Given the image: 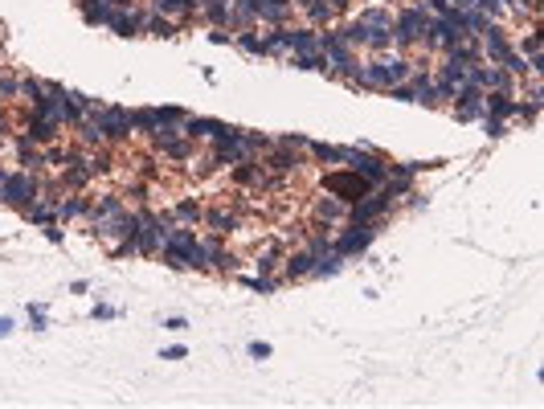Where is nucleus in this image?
Returning <instances> with one entry per match:
<instances>
[{
    "instance_id": "nucleus-1",
    "label": "nucleus",
    "mask_w": 544,
    "mask_h": 409,
    "mask_svg": "<svg viewBox=\"0 0 544 409\" xmlns=\"http://www.w3.org/2000/svg\"><path fill=\"white\" fill-rule=\"evenodd\" d=\"M324 188H328V196L344 201V205H352V201H361V196L373 193V184H368L361 172H352V168H331L328 176H324Z\"/></svg>"
},
{
    "instance_id": "nucleus-2",
    "label": "nucleus",
    "mask_w": 544,
    "mask_h": 409,
    "mask_svg": "<svg viewBox=\"0 0 544 409\" xmlns=\"http://www.w3.org/2000/svg\"><path fill=\"white\" fill-rule=\"evenodd\" d=\"M90 111V119H95V127H99L102 144H115V139H127L132 135V111H123V107H86Z\"/></svg>"
},
{
    "instance_id": "nucleus-3",
    "label": "nucleus",
    "mask_w": 544,
    "mask_h": 409,
    "mask_svg": "<svg viewBox=\"0 0 544 409\" xmlns=\"http://www.w3.org/2000/svg\"><path fill=\"white\" fill-rule=\"evenodd\" d=\"M37 196H41V184L37 176L25 168V172H9L4 184H0V201L4 205H13V209H25V205H33Z\"/></svg>"
},
{
    "instance_id": "nucleus-4",
    "label": "nucleus",
    "mask_w": 544,
    "mask_h": 409,
    "mask_svg": "<svg viewBox=\"0 0 544 409\" xmlns=\"http://www.w3.org/2000/svg\"><path fill=\"white\" fill-rule=\"evenodd\" d=\"M410 78V62L405 58H377L373 65H364L361 70V82L364 86H380V90H389L397 82Z\"/></svg>"
},
{
    "instance_id": "nucleus-5",
    "label": "nucleus",
    "mask_w": 544,
    "mask_h": 409,
    "mask_svg": "<svg viewBox=\"0 0 544 409\" xmlns=\"http://www.w3.org/2000/svg\"><path fill=\"white\" fill-rule=\"evenodd\" d=\"M344 168H352V172H361L373 188L377 184H385V176H389V164L380 160V156H373L364 144H356V147H348L344 152Z\"/></svg>"
},
{
    "instance_id": "nucleus-6",
    "label": "nucleus",
    "mask_w": 544,
    "mask_h": 409,
    "mask_svg": "<svg viewBox=\"0 0 544 409\" xmlns=\"http://www.w3.org/2000/svg\"><path fill=\"white\" fill-rule=\"evenodd\" d=\"M373 238H377V229L368 225V221H352V225L331 242V250H336L340 258H348V254H364V250L373 245Z\"/></svg>"
},
{
    "instance_id": "nucleus-7",
    "label": "nucleus",
    "mask_w": 544,
    "mask_h": 409,
    "mask_svg": "<svg viewBox=\"0 0 544 409\" xmlns=\"http://www.w3.org/2000/svg\"><path fill=\"white\" fill-rule=\"evenodd\" d=\"M426 25H430L426 9H405V13L397 16V25H393V41H401V46H413V41H422Z\"/></svg>"
},
{
    "instance_id": "nucleus-8",
    "label": "nucleus",
    "mask_w": 544,
    "mask_h": 409,
    "mask_svg": "<svg viewBox=\"0 0 544 409\" xmlns=\"http://www.w3.org/2000/svg\"><path fill=\"white\" fill-rule=\"evenodd\" d=\"M389 205H393L389 193H368V196H361V201H352L348 217H352V221H377V217L389 213Z\"/></svg>"
},
{
    "instance_id": "nucleus-9",
    "label": "nucleus",
    "mask_w": 544,
    "mask_h": 409,
    "mask_svg": "<svg viewBox=\"0 0 544 409\" xmlns=\"http://www.w3.org/2000/svg\"><path fill=\"white\" fill-rule=\"evenodd\" d=\"M483 49H487L491 65H508V58L516 53L511 41H508V33L499 29V25H487V29H483Z\"/></svg>"
},
{
    "instance_id": "nucleus-10",
    "label": "nucleus",
    "mask_w": 544,
    "mask_h": 409,
    "mask_svg": "<svg viewBox=\"0 0 544 409\" xmlns=\"http://www.w3.org/2000/svg\"><path fill=\"white\" fill-rule=\"evenodd\" d=\"M238 127H225L217 119H184V135H205V139H221V135H233Z\"/></svg>"
},
{
    "instance_id": "nucleus-11",
    "label": "nucleus",
    "mask_w": 544,
    "mask_h": 409,
    "mask_svg": "<svg viewBox=\"0 0 544 409\" xmlns=\"http://www.w3.org/2000/svg\"><path fill=\"white\" fill-rule=\"evenodd\" d=\"M279 152H270L262 160V168L266 172H279V176H287V172H299V156L291 152V147H282V144H274Z\"/></svg>"
},
{
    "instance_id": "nucleus-12",
    "label": "nucleus",
    "mask_w": 544,
    "mask_h": 409,
    "mask_svg": "<svg viewBox=\"0 0 544 409\" xmlns=\"http://www.w3.org/2000/svg\"><path fill=\"white\" fill-rule=\"evenodd\" d=\"M139 25H144V13H135V9H115L111 13V29L119 37H139Z\"/></svg>"
},
{
    "instance_id": "nucleus-13",
    "label": "nucleus",
    "mask_w": 544,
    "mask_h": 409,
    "mask_svg": "<svg viewBox=\"0 0 544 409\" xmlns=\"http://www.w3.org/2000/svg\"><path fill=\"white\" fill-rule=\"evenodd\" d=\"M287 49H295V53H319V33L315 29H287Z\"/></svg>"
},
{
    "instance_id": "nucleus-14",
    "label": "nucleus",
    "mask_w": 544,
    "mask_h": 409,
    "mask_svg": "<svg viewBox=\"0 0 544 409\" xmlns=\"http://www.w3.org/2000/svg\"><path fill=\"white\" fill-rule=\"evenodd\" d=\"M17 156L21 164H29V172H37L46 164V152H41V144H33V135H17Z\"/></svg>"
},
{
    "instance_id": "nucleus-15",
    "label": "nucleus",
    "mask_w": 544,
    "mask_h": 409,
    "mask_svg": "<svg viewBox=\"0 0 544 409\" xmlns=\"http://www.w3.org/2000/svg\"><path fill=\"white\" fill-rule=\"evenodd\" d=\"M25 217H29V221H37V225H50V221H58V201H33V205H25Z\"/></svg>"
},
{
    "instance_id": "nucleus-16",
    "label": "nucleus",
    "mask_w": 544,
    "mask_h": 409,
    "mask_svg": "<svg viewBox=\"0 0 544 409\" xmlns=\"http://www.w3.org/2000/svg\"><path fill=\"white\" fill-rule=\"evenodd\" d=\"M156 33V37H176V21L164 13H144V25H139V33Z\"/></svg>"
},
{
    "instance_id": "nucleus-17",
    "label": "nucleus",
    "mask_w": 544,
    "mask_h": 409,
    "mask_svg": "<svg viewBox=\"0 0 544 409\" xmlns=\"http://www.w3.org/2000/svg\"><path fill=\"white\" fill-rule=\"evenodd\" d=\"M111 4L107 0H82V16H86V25H111Z\"/></svg>"
},
{
    "instance_id": "nucleus-18",
    "label": "nucleus",
    "mask_w": 544,
    "mask_h": 409,
    "mask_svg": "<svg viewBox=\"0 0 544 409\" xmlns=\"http://www.w3.org/2000/svg\"><path fill=\"white\" fill-rule=\"evenodd\" d=\"M315 266V254L311 250H299V254H291L287 258V278H307Z\"/></svg>"
},
{
    "instance_id": "nucleus-19",
    "label": "nucleus",
    "mask_w": 544,
    "mask_h": 409,
    "mask_svg": "<svg viewBox=\"0 0 544 409\" xmlns=\"http://www.w3.org/2000/svg\"><path fill=\"white\" fill-rule=\"evenodd\" d=\"M413 102H422V107H434L438 102V90H434V82L426 78V74H413Z\"/></svg>"
},
{
    "instance_id": "nucleus-20",
    "label": "nucleus",
    "mask_w": 544,
    "mask_h": 409,
    "mask_svg": "<svg viewBox=\"0 0 544 409\" xmlns=\"http://www.w3.org/2000/svg\"><path fill=\"white\" fill-rule=\"evenodd\" d=\"M151 9H156V13H164V16H172V21H181V16H188L197 4H193V0H151Z\"/></svg>"
},
{
    "instance_id": "nucleus-21",
    "label": "nucleus",
    "mask_w": 544,
    "mask_h": 409,
    "mask_svg": "<svg viewBox=\"0 0 544 409\" xmlns=\"http://www.w3.org/2000/svg\"><path fill=\"white\" fill-rule=\"evenodd\" d=\"M172 217L184 221V225H197V221H205V209H201V201H176Z\"/></svg>"
},
{
    "instance_id": "nucleus-22",
    "label": "nucleus",
    "mask_w": 544,
    "mask_h": 409,
    "mask_svg": "<svg viewBox=\"0 0 544 409\" xmlns=\"http://www.w3.org/2000/svg\"><path fill=\"white\" fill-rule=\"evenodd\" d=\"M82 213H90V201H86V196L58 201V221H66V217H82Z\"/></svg>"
},
{
    "instance_id": "nucleus-23",
    "label": "nucleus",
    "mask_w": 544,
    "mask_h": 409,
    "mask_svg": "<svg viewBox=\"0 0 544 409\" xmlns=\"http://www.w3.org/2000/svg\"><path fill=\"white\" fill-rule=\"evenodd\" d=\"M311 147V156L319 164H344V152L348 147H331V144H307Z\"/></svg>"
},
{
    "instance_id": "nucleus-24",
    "label": "nucleus",
    "mask_w": 544,
    "mask_h": 409,
    "mask_svg": "<svg viewBox=\"0 0 544 409\" xmlns=\"http://www.w3.org/2000/svg\"><path fill=\"white\" fill-rule=\"evenodd\" d=\"M250 21H254V0H233L230 4V25L242 29V25H250Z\"/></svg>"
},
{
    "instance_id": "nucleus-25",
    "label": "nucleus",
    "mask_w": 544,
    "mask_h": 409,
    "mask_svg": "<svg viewBox=\"0 0 544 409\" xmlns=\"http://www.w3.org/2000/svg\"><path fill=\"white\" fill-rule=\"evenodd\" d=\"M344 201H336V196H328V201H319V205H315V217H324V221H340V217H344Z\"/></svg>"
},
{
    "instance_id": "nucleus-26",
    "label": "nucleus",
    "mask_w": 544,
    "mask_h": 409,
    "mask_svg": "<svg viewBox=\"0 0 544 409\" xmlns=\"http://www.w3.org/2000/svg\"><path fill=\"white\" fill-rule=\"evenodd\" d=\"M205 221L217 229V233H230V229H238V217L233 213H225V209H213V213H205Z\"/></svg>"
},
{
    "instance_id": "nucleus-27",
    "label": "nucleus",
    "mask_w": 544,
    "mask_h": 409,
    "mask_svg": "<svg viewBox=\"0 0 544 409\" xmlns=\"http://www.w3.org/2000/svg\"><path fill=\"white\" fill-rule=\"evenodd\" d=\"M201 9H205V16L217 21V25H221V21H230V4H225V0H205Z\"/></svg>"
},
{
    "instance_id": "nucleus-28",
    "label": "nucleus",
    "mask_w": 544,
    "mask_h": 409,
    "mask_svg": "<svg viewBox=\"0 0 544 409\" xmlns=\"http://www.w3.org/2000/svg\"><path fill=\"white\" fill-rule=\"evenodd\" d=\"M238 46L246 49V53H266V37H258V33H242Z\"/></svg>"
},
{
    "instance_id": "nucleus-29",
    "label": "nucleus",
    "mask_w": 544,
    "mask_h": 409,
    "mask_svg": "<svg viewBox=\"0 0 544 409\" xmlns=\"http://www.w3.org/2000/svg\"><path fill=\"white\" fill-rule=\"evenodd\" d=\"M274 266H279V245H270L262 258H258V270H262V275H266V270H274Z\"/></svg>"
},
{
    "instance_id": "nucleus-30",
    "label": "nucleus",
    "mask_w": 544,
    "mask_h": 409,
    "mask_svg": "<svg viewBox=\"0 0 544 409\" xmlns=\"http://www.w3.org/2000/svg\"><path fill=\"white\" fill-rule=\"evenodd\" d=\"M520 49H524L528 58H532V53H540V29H536V33H528L524 41H520Z\"/></svg>"
},
{
    "instance_id": "nucleus-31",
    "label": "nucleus",
    "mask_w": 544,
    "mask_h": 409,
    "mask_svg": "<svg viewBox=\"0 0 544 409\" xmlns=\"http://www.w3.org/2000/svg\"><path fill=\"white\" fill-rule=\"evenodd\" d=\"M246 287H250V291H262V294H270V291H274V282H270V278H246Z\"/></svg>"
},
{
    "instance_id": "nucleus-32",
    "label": "nucleus",
    "mask_w": 544,
    "mask_h": 409,
    "mask_svg": "<svg viewBox=\"0 0 544 409\" xmlns=\"http://www.w3.org/2000/svg\"><path fill=\"white\" fill-rule=\"evenodd\" d=\"M250 356H254V360H266V356H270V344L254 340V344H250Z\"/></svg>"
},
{
    "instance_id": "nucleus-33",
    "label": "nucleus",
    "mask_w": 544,
    "mask_h": 409,
    "mask_svg": "<svg viewBox=\"0 0 544 409\" xmlns=\"http://www.w3.org/2000/svg\"><path fill=\"white\" fill-rule=\"evenodd\" d=\"M389 90H393V98H401V102H413V90H410V86H401V82H397V86H389Z\"/></svg>"
},
{
    "instance_id": "nucleus-34",
    "label": "nucleus",
    "mask_w": 544,
    "mask_h": 409,
    "mask_svg": "<svg viewBox=\"0 0 544 409\" xmlns=\"http://www.w3.org/2000/svg\"><path fill=\"white\" fill-rule=\"evenodd\" d=\"M164 360H184V344H172V348H164Z\"/></svg>"
},
{
    "instance_id": "nucleus-35",
    "label": "nucleus",
    "mask_w": 544,
    "mask_h": 409,
    "mask_svg": "<svg viewBox=\"0 0 544 409\" xmlns=\"http://www.w3.org/2000/svg\"><path fill=\"white\" fill-rule=\"evenodd\" d=\"M164 327H168V331H184V327H188V324H184L181 315H172V319H164Z\"/></svg>"
},
{
    "instance_id": "nucleus-36",
    "label": "nucleus",
    "mask_w": 544,
    "mask_h": 409,
    "mask_svg": "<svg viewBox=\"0 0 544 409\" xmlns=\"http://www.w3.org/2000/svg\"><path fill=\"white\" fill-rule=\"evenodd\" d=\"M426 4H430V9H434V13H438V16H442L446 9H450V0H426Z\"/></svg>"
},
{
    "instance_id": "nucleus-37",
    "label": "nucleus",
    "mask_w": 544,
    "mask_h": 409,
    "mask_svg": "<svg viewBox=\"0 0 544 409\" xmlns=\"http://www.w3.org/2000/svg\"><path fill=\"white\" fill-rule=\"evenodd\" d=\"M209 41H213V46H225V41H230V33H221V29H213V33H209Z\"/></svg>"
},
{
    "instance_id": "nucleus-38",
    "label": "nucleus",
    "mask_w": 544,
    "mask_h": 409,
    "mask_svg": "<svg viewBox=\"0 0 544 409\" xmlns=\"http://www.w3.org/2000/svg\"><path fill=\"white\" fill-rule=\"evenodd\" d=\"M46 238H50V242H62V229H58V225L50 221V225H46Z\"/></svg>"
},
{
    "instance_id": "nucleus-39",
    "label": "nucleus",
    "mask_w": 544,
    "mask_h": 409,
    "mask_svg": "<svg viewBox=\"0 0 544 409\" xmlns=\"http://www.w3.org/2000/svg\"><path fill=\"white\" fill-rule=\"evenodd\" d=\"M111 315H115V311L107 307V303H99V307H95V319H111Z\"/></svg>"
},
{
    "instance_id": "nucleus-40",
    "label": "nucleus",
    "mask_w": 544,
    "mask_h": 409,
    "mask_svg": "<svg viewBox=\"0 0 544 409\" xmlns=\"http://www.w3.org/2000/svg\"><path fill=\"white\" fill-rule=\"evenodd\" d=\"M450 9H475V0H450Z\"/></svg>"
},
{
    "instance_id": "nucleus-41",
    "label": "nucleus",
    "mask_w": 544,
    "mask_h": 409,
    "mask_svg": "<svg viewBox=\"0 0 544 409\" xmlns=\"http://www.w3.org/2000/svg\"><path fill=\"white\" fill-rule=\"evenodd\" d=\"M13 331V319H0V336H9Z\"/></svg>"
},
{
    "instance_id": "nucleus-42",
    "label": "nucleus",
    "mask_w": 544,
    "mask_h": 409,
    "mask_svg": "<svg viewBox=\"0 0 544 409\" xmlns=\"http://www.w3.org/2000/svg\"><path fill=\"white\" fill-rule=\"evenodd\" d=\"M193 4H197V9H201V4H205V0H193Z\"/></svg>"
}]
</instances>
